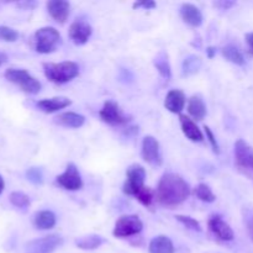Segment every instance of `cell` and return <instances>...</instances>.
<instances>
[{
	"label": "cell",
	"instance_id": "4",
	"mask_svg": "<svg viewBox=\"0 0 253 253\" xmlns=\"http://www.w3.org/2000/svg\"><path fill=\"white\" fill-rule=\"evenodd\" d=\"M5 78L12 84H16L22 91L27 94H37L41 90L42 85L35 77H32L25 69L9 68L5 72Z\"/></svg>",
	"mask_w": 253,
	"mask_h": 253
},
{
	"label": "cell",
	"instance_id": "40",
	"mask_svg": "<svg viewBox=\"0 0 253 253\" xmlns=\"http://www.w3.org/2000/svg\"><path fill=\"white\" fill-rule=\"evenodd\" d=\"M4 187H5L4 179H2V177H1V175H0V194H1L2 190H4Z\"/></svg>",
	"mask_w": 253,
	"mask_h": 253
},
{
	"label": "cell",
	"instance_id": "30",
	"mask_svg": "<svg viewBox=\"0 0 253 253\" xmlns=\"http://www.w3.org/2000/svg\"><path fill=\"white\" fill-rule=\"evenodd\" d=\"M175 219H177L180 224L184 225L187 229L193 230V231H198V232L202 231V226H200L199 221H197V220L193 219V217L185 216V215H177Z\"/></svg>",
	"mask_w": 253,
	"mask_h": 253
},
{
	"label": "cell",
	"instance_id": "14",
	"mask_svg": "<svg viewBox=\"0 0 253 253\" xmlns=\"http://www.w3.org/2000/svg\"><path fill=\"white\" fill-rule=\"evenodd\" d=\"M47 10L54 21L64 24L71 12V4L66 0H51L47 2Z\"/></svg>",
	"mask_w": 253,
	"mask_h": 253
},
{
	"label": "cell",
	"instance_id": "2",
	"mask_svg": "<svg viewBox=\"0 0 253 253\" xmlns=\"http://www.w3.org/2000/svg\"><path fill=\"white\" fill-rule=\"evenodd\" d=\"M43 72L46 78L52 83L64 84L78 77L79 66L72 61H64L61 63H44Z\"/></svg>",
	"mask_w": 253,
	"mask_h": 253
},
{
	"label": "cell",
	"instance_id": "29",
	"mask_svg": "<svg viewBox=\"0 0 253 253\" xmlns=\"http://www.w3.org/2000/svg\"><path fill=\"white\" fill-rule=\"evenodd\" d=\"M135 198L145 207H151L153 199H155V194H153L152 189H150L148 187H143Z\"/></svg>",
	"mask_w": 253,
	"mask_h": 253
},
{
	"label": "cell",
	"instance_id": "9",
	"mask_svg": "<svg viewBox=\"0 0 253 253\" xmlns=\"http://www.w3.org/2000/svg\"><path fill=\"white\" fill-rule=\"evenodd\" d=\"M63 244V239L57 235L42 237L30 241L25 246V253H53Z\"/></svg>",
	"mask_w": 253,
	"mask_h": 253
},
{
	"label": "cell",
	"instance_id": "35",
	"mask_svg": "<svg viewBox=\"0 0 253 253\" xmlns=\"http://www.w3.org/2000/svg\"><path fill=\"white\" fill-rule=\"evenodd\" d=\"M214 5L221 10H229L230 7L234 6L235 1H216L214 2Z\"/></svg>",
	"mask_w": 253,
	"mask_h": 253
},
{
	"label": "cell",
	"instance_id": "15",
	"mask_svg": "<svg viewBox=\"0 0 253 253\" xmlns=\"http://www.w3.org/2000/svg\"><path fill=\"white\" fill-rule=\"evenodd\" d=\"M180 16H182L183 21L189 26L199 27L203 24L202 11L199 10V7L190 2H184L180 6Z\"/></svg>",
	"mask_w": 253,
	"mask_h": 253
},
{
	"label": "cell",
	"instance_id": "20",
	"mask_svg": "<svg viewBox=\"0 0 253 253\" xmlns=\"http://www.w3.org/2000/svg\"><path fill=\"white\" fill-rule=\"evenodd\" d=\"M56 215L49 210H41L34 215V226L39 230H49L56 225Z\"/></svg>",
	"mask_w": 253,
	"mask_h": 253
},
{
	"label": "cell",
	"instance_id": "1",
	"mask_svg": "<svg viewBox=\"0 0 253 253\" xmlns=\"http://www.w3.org/2000/svg\"><path fill=\"white\" fill-rule=\"evenodd\" d=\"M190 187L187 180L175 173L162 175L156 190V199L161 205L173 208L182 204L189 198Z\"/></svg>",
	"mask_w": 253,
	"mask_h": 253
},
{
	"label": "cell",
	"instance_id": "7",
	"mask_svg": "<svg viewBox=\"0 0 253 253\" xmlns=\"http://www.w3.org/2000/svg\"><path fill=\"white\" fill-rule=\"evenodd\" d=\"M146 170L142 166L132 165L126 170V182L124 184L123 190L125 194L136 197L137 193L142 189L145 185Z\"/></svg>",
	"mask_w": 253,
	"mask_h": 253
},
{
	"label": "cell",
	"instance_id": "28",
	"mask_svg": "<svg viewBox=\"0 0 253 253\" xmlns=\"http://www.w3.org/2000/svg\"><path fill=\"white\" fill-rule=\"evenodd\" d=\"M194 194L198 199H200L202 202L205 203H214L216 200V197L212 193V190L210 189L209 185L204 184V183H200L194 190Z\"/></svg>",
	"mask_w": 253,
	"mask_h": 253
},
{
	"label": "cell",
	"instance_id": "3",
	"mask_svg": "<svg viewBox=\"0 0 253 253\" xmlns=\"http://www.w3.org/2000/svg\"><path fill=\"white\" fill-rule=\"evenodd\" d=\"M61 43V34L54 27L47 26L39 29L34 35V48L39 53H52Z\"/></svg>",
	"mask_w": 253,
	"mask_h": 253
},
{
	"label": "cell",
	"instance_id": "16",
	"mask_svg": "<svg viewBox=\"0 0 253 253\" xmlns=\"http://www.w3.org/2000/svg\"><path fill=\"white\" fill-rule=\"evenodd\" d=\"M187 99H185L184 93L179 89H173L168 91L165 100V106L168 111L173 114H180L184 109Z\"/></svg>",
	"mask_w": 253,
	"mask_h": 253
},
{
	"label": "cell",
	"instance_id": "33",
	"mask_svg": "<svg viewBox=\"0 0 253 253\" xmlns=\"http://www.w3.org/2000/svg\"><path fill=\"white\" fill-rule=\"evenodd\" d=\"M205 133H207V138L209 140L210 145H211L212 150H214L215 153H219L220 150H219V143H217L216 141V137L214 136V133H212V131L210 130V127H208V126H205Z\"/></svg>",
	"mask_w": 253,
	"mask_h": 253
},
{
	"label": "cell",
	"instance_id": "36",
	"mask_svg": "<svg viewBox=\"0 0 253 253\" xmlns=\"http://www.w3.org/2000/svg\"><path fill=\"white\" fill-rule=\"evenodd\" d=\"M246 42L249 44L250 52L253 53V32H250V34L246 35Z\"/></svg>",
	"mask_w": 253,
	"mask_h": 253
},
{
	"label": "cell",
	"instance_id": "10",
	"mask_svg": "<svg viewBox=\"0 0 253 253\" xmlns=\"http://www.w3.org/2000/svg\"><path fill=\"white\" fill-rule=\"evenodd\" d=\"M141 156L143 161L153 167H160L162 165V153H161L160 142L153 136H146L142 141Z\"/></svg>",
	"mask_w": 253,
	"mask_h": 253
},
{
	"label": "cell",
	"instance_id": "26",
	"mask_svg": "<svg viewBox=\"0 0 253 253\" xmlns=\"http://www.w3.org/2000/svg\"><path fill=\"white\" fill-rule=\"evenodd\" d=\"M200 67H202L200 57L190 54L183 61V73H184V76H193V74L199 72Z\"/></svg>",
	"mask_w": 253,
	"mask_h": 253
},
{
	"label": "cell",
	"instance_id": "8",
	"mask_svg": "<svg viewBox=\"0 0 253 253\" xmlns=\"http://www.w3.org/2000/svg\"><path fill=\"white\" fill-rule=\"evenodd\" d=\"M99 116L104 123L109 125H124L131 120L130 116L125 115L120 109L119 104L114 100H108L104 103L103 108L99 111Z\"/></svg>",
	"mask_w": 253,
	"mask_h": 253
},
{
	"label": "cell",
	"instance_id": "25",
	"mask_svg": "<svg viewBox=\"0 0 253 253\" xmlns=\"http://www.w3.org/2000/svg\"><path fill=\"white\" fill-rule=\"evenodd\" d=\"M155 66L163 78L166 79L170 78V76H172V71H170L169 62H168V56L163 51L160 52V53L157 54V57L155 58Z\"/></svg>",
	"mask_w": 253,
	"mask_h": 253
},
{
	"label": "cell",
	"instance_id": "38",
	"mask_svg": "<svg viewBox=\"0 0 253 253\" xmlns=\"http://www.w3.org/2000/svg\"><path fill=\"white\" fill-rule=\"evenodd\" d=\"M7 62V56L5 53H2V52H0V67L2 66V64H5Z\"/></svg>",
	"mask_w": 253,
	"mask_h": 253
},
{
	"label": "cell",
	"instance_id": "39",
	"mask_svg": "<svg viewBox=\"0 0 253 253\" xmlns=\"http://www.w3.org/2000/svg\"><path fill=\"white\" fill-rule=\"evenodd\" d=\"M207 52H208V56H209V58H212V57H214V54L216 53V49H215L214 47H209V48L207 49Z\"/></svg>",
	"mask_w": 253,
	"mask_h": 253
},
{
	"label": "cell",
	"instance_id": "24",
	"mask_svg": "<svg viewBox=\"0 0 253 253\" xmlns=\"http://www.w3.org/2000/svg\"><path fill=\"white\" fill-rule=\"evenodd\" d=\"M221 53L227 61L234 64H237V66H244L246 63V59H245L244 54L240 52V49L237 47L231 46V44L230 46H225L221 49Z\"/></svg>",
	"mask_w": 253,
	"mask_h": 253
},
{
	"label": "cell",
	"instance_id": "17",
	"mask_svg": "<svg viewBox=\"0 0 253 253\" xmlns=\"http://www.w3.org/2000/svg\"><path fill=\"white\" fill-rule=\"evenodd\" d=\"M179 124L185 137L189 138L190 141H193V142H202L204 140V135H203L202 130L198 127L197 124L189 116L179 115Z\"/></svg>",
	"mask_w": 253,
	"mask_h": 253
},
{
	"label": "cell",
	"instance_id": "12",
	"mask_svg": "<svg viewBox=\"0 0 253 253\" xmlns=\"http://www.w3.org/2000/svg\"><path fill=\"white\" fill-rule=\"evenodd\" d=\"M68 34L73 43L81 46V44H85L88 42L91 34H93V29H91V26L88 22L79 19L72 22L71 26H69Z\"/></svg>",
	"mask_w": 253,
	"mask_h": 253
},
{
	"label": "cell",
	"instance_id": "32",
	"mask_svg": "<svg viewBox=\"0 0 253 253\" xmlns=\"http://www.w3.org/2000/svg\"><path fill=\"white\" fill-rule=\"evenodd\" d=\"M26 178L34 184H42L43 182V174H42V170L40 168L32 167L29 168L26 170Z\"/></svg>",
	"mask_w": 253,
	"mask_h": 253
},
{
	"label": "cell",
	"instance_id": "34",
	"mask_svg": "<svg viewBox=\"0 0 253 253\" xmlns=\"http://www.w3.org/2000/svg\"><path fill=\"white\" fill-rule=\"evenodd\" d=\"M133 9H138V7H145V9H155L156 2L152 1V0H142V1H136L135 4L132 5Z\"/></svg>",
	"mask_w": 253,
	"mask_h": 253
},
{
	"label": "cell",
	"instance_id": "13",
	"mask_svg": "<svg viewBox=\"0 0 253 253\" xmlns=\"http://www.w3.org/2000/svg\"><path fill=\"white\" fill-rule=\"evenodd\" d=\"M210 231L221 241H232L235 237L234 231L227 222H225L219 215H212L208 221Z\"/></svg>",
	"mask_w": 253,
	"mask_h": 253
},
{
	"label": "cell",
	"instance_id": "27",
	"mask_svg": "<svg viewBox=\"0 0 253 253\" xmlns=\"http://www.w3.org/2000/svg\"><path fill=\"white\" fill-rule=\"evenodd\" d=\"M9 200L15 208L20 210H26L30 207V204H31L29 195H26L22 192H12L10 194Z\"/></svg>",
	"mask_w": 253,
	"mask_h": 253
},
{
	"label": "cell",
	"instance_id": "6",
	"mask_svg": "<svg viewBox=\"0 0 253 253\" xmlns=\"http://www.w3.org/2000/svg\"><path fill=\"white\" fill-rule=\"evenodd\" d=\"M142 229L143 224L137 215H124L116 221L113 235L119 239H125L140 234Z\"/></svg>",
	"mask_w": 253,
	"mask_h": 253
},
{
	"label": "cell",
	"instance_id": "22",
	"mask_svg": "<svg viewBox=\"0 0 253 253\" xmlns=\"http://www.w3.org/2000/svg\"><path fill=\"white\" fill-rule=\"evenodd\" d=\"M188 113L195 120L200 121L207 115V106L199 95H193L188 101Z\"/></svg>",
	"mask_w": 253,
	"mask_h": 253
},
{
	"label": "cell",
	"instance_id": "19",
	"mask_svg": "<svg viewBox=\"0 0 253 253\" xmlns=\"http://www.w3.org/2000/svg\"><path fill=\"white\" fill-rule=\"evenodd\" d=\"M56 124L63 126V127L68 128H79L85 124V118L81 114L72 113V111H68V113L59 114L56 119H54Z\"/></svg>",
	"mask_w": 253,
	"mask_h": 253
},
{
	"label": "cell",
	"instance_id": "5",
	"mask_svg": "<svg viewBox=\"0 0 253 253\" xmlns=\"http://www.w3.org/2000/svg\"><path fill=\"white\" fill-rule=\"evenodd\" d=\"M235 163L242 174L253 180V148L245 140L235 143Z\"/></svg>",
	"mask_w": 253,
	"mask_h": 253
},
{
	"label": "cell",
	"instance_id": "21",
	"mask_svg": "<svg viewBox=\"0 0 253 253\" xmlns=\"http://www.w3.org/2000/svg\"><path fill=\"white\" fill-rule=\"evenodd\" d=\"M148 251L150 253H174V246L169 237L160 235L150 242Z\"/></svg>",
	"mask_w": 253,
	"mask_h": 253
},
{
	"label": "cell",
	"instance_id": "31",
	"mask_svg": "<svg viewBox=\"0 0 253 253\" xmlns=\"http://www.w3.org/2000/svg\"><path fill=\"white\" fill-rule=\"evenodd\" d=\"M19 39V32L9 26H0V40L5 42H15Z\"/></svg>",
	"mask_w": 253,
	"mask_h": 253
},
{
	"label": "cell",
	"instance_id": "11",
	"mask_svg": "<svg viewBox=\"0 0 253 253\" xmlns=\"http://www.w3.org/2000/svg\"><path fill=\"white\" fill-rule=\"evenodd\" d=\"M56 180L63 189L71 190V192L79 190L83 187V179L81 177V173H79L77 166L73 163H69L66 170L62 174H59Z\"/></svg>",
	"mask_w": 253,
	"mask_h": 253
},
{
	"label": "cell",
	"instance_id": "23",
	"mask_svg": "<svg viewBox=\"0 0 253 253\" xmlns=\"http://www.w3.org/2000/svg\"><path fill=\"white\" fill-rule=\"evenodd\" d=\"M104 244V239L99 235H86V236L79 237L76 241V245L82 250H86V251H91V250H96Z\"/></svg>",
	"mask_w": 253,
	"mask_h": 253
},
{
	"label": "cell",
	"instance_id": "18",
	"mask_svg": "<svg viewBox=\"0 0 253 253\" xmlns=\"http://www.w3.org/2000/svg\"><path fill=\"white\" fill-rule=\"evenodd\" d=\"M72 104V101L69 100L66 96H54V98L49 99H42V100L37 101V108L41 111L46 114H52L59 111L61 109L67 108Z\"/></svg>",
	"mask_w": 253,
	"mask_h": 253
},
{
	"label": "cell",
	"instance_id": "37",
	"mask_svg": "<svg viewBox=\"0 0 253 253\" xmlns=\"http://www.w3.org/2000/svg\"><path fill=\"white\" fill-rule=\"evenodd\" d=\"M19 5V6H21V7H29V9H31V7H35L36 6V2H32V1H29V2H20V4H17Z\"/></svg>",
	"mask_w": 253,
	"mask_h": 253
}]
</instances>
